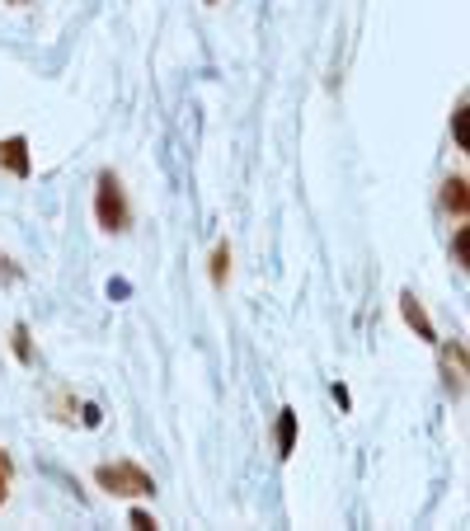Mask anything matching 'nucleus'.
I'll return each instance as SVG.
<instances>
[{
	"label": "nucleus",
	"mask_w": 470,
	"mask_h": 531,
	"mask_svg": "<svg viewBox=\"0 0 470 531\" xmlns=\"http://www.w3.org/2000/svg\"><path fill=\"white\" fill-rule=\"evenodd\" d=\"M452 132H456V151H466V94L456 99L452 109Z\"/></svg>",
	"instance_id": "obj_13"
},
{
	"label": "nucleus",
	"mask_w": 470,
	"mask_h": 531,
	"mask_svg": "<svg viewBox=\"0 0 470 531\" xmlns=\"http://www.w3.org/2000/svg\"><path fill=\"white\" fill-rule=\"evenodd\" d=\"M0 174H10V179H33V151H29V137L24 132H10V137H0Z\"/></svg>",
	"instance_id": "obj_3"
},
{
	"label": "nucleus",
	"mask_w": 470,
	"mask_h": 531,
	"mask_svg": "<svg viewBox=\"0 0 470 531\" xmlns=\"http://www.w3.org/2000/svg\"><path fill=\"white\" fill-rule=\"evenodd\" d=\"M80 423H85V428H99V423H104V414H99V405H85V414H80Z\"/></svg>",
	"instance_id": "obj_17"
},
{
	"label": "nucleus",
	"mask_w": 470,
	"mask_h": 531,
	"mask_svg": "<svg viewBox=\"0 0 470 531\" xmlns=\"http://www.w3.org/2000/svg\"><path fill=\"white\" fill-rule=\"evenodd\" d=\"M24 278H29V273H24L10 254H0V282H5V287H15V282H24Z\"/></svg>",
	"instance_id": "obj_14"
},
{
	"label": "nucleus",
	"mask_w": 470,
	"mask_h": 531,
	"mask_svg": "<svg viewBox=\"0 0 470 531\" xmlns=\"http://www.w3.org/2000/svg\"><path fill=\"white\" fill-rule=\"evenodd\" d=\"M127 527H141V531H151V527H160L156 517L146 513V508H132V513H127Z\"/></svg>",
	"instance_id": "obj_15"
},
{
	"label": "nucleus",
	"mask_w": 470,
	"mask_h": 531,
	"mask_svg": "<svg viewBox=\"0 0 470 531\" xmlns=\"http://www.w3.org/2000/svg\"><path fill=\"white\" fill-rule=\"evenodd\" d=\"M10 485H15V456L0 447V508L10 503Z\"/></svg>",
	"instance_id": "obj_12"
},
{
	"label": "nucleus",
	"mask_w": 470,
	"mask_h": 531,
	"mask_svg": "<svg viewBox=\"0 0 470 531\" xmlns=\"http://www.w3.org/2000/svg\"><path fill=\"white\" fill-rule=\"evenodd\" d=\"M203 5H221V0H203Z\"/></svg>",
	"instance_id": "obj_19"
},
{
	"label": "nucleus",
	"mask_w": 470,
	"mask_h": 531,
	"mask_svg": "<svg viewBox=\"0 0 470 531\" xmlns=\"http://www.w3.org/2000/svg\"><path fill=\"white\" fill-rule=\"evenodd\" d=\"M329 395L339 400V409H353V395H348V386H344V381H334V386H329Z\"/></svg>",
	"instance_id": "obj_16"
},
{
	"label": "nucleus",
	"mask_w": 470,
	"mask_h": 531,
	"mask_svg": "<svg viewBox=\"0 0 470 531\" xmlns=\"http://www.w3.org/2000/svg\"><path fill=\"white\" fill-rule=\"evenodd\" d=\"M466 339H452V344H442V386L452 400H466Z\"/></svg>",
	"instance_id": "obj_4"
},
{
	"label": "nucleus",
	"mask_w": 470,
	"mask_h": 531,
	"mask_svg": "<svg viewBox=\"0 0 470 531\" xmlns=\"http://www.w3.org/2000/svg\"><path fill=\"white\" fill-rule=\"evenodd\" d=\"M94 485L104 489V494H113V499H156V475L141 466V461H132V456H118V461H99L94 466Z\"/></svg>",
	"instance_id": "obj_2"
},
{
	"label": "nucleus",
	"mask_w": 470,
	"mask_h": 531,
	"mask_svg": "<svg viewBox=\"0 0 470 531\" xmlns=\"http://www.w3.org/2000/svg\"><path fill=\"white\" fill-rule=\"evenodd\" d=\"M207 282L212 292H226L231 287V240H217L212 254H207Z\"/></svg>",
	"instance_id": "obj_8"
},
{
	"label": "nucleus",
	"mask_w": 470,
	"mask_h": 531,
	"mask_svg": "<svg viewBox=\"0 0 470 531\" xmlns=\"http://www.w3.org/2000/svg\"><path fill=\"white\" fill-rule=\"evenodd\" d=\"M400 315H405V325L414 329V334H419L423 344H438V325H433V315L423 311V301L414 297V292H400Z\"/></svg>",
	"instance_id": "obj_6"
},
{
	"label": "nucleus",
	"mask_w": 470,
	"mask_h": 531,
	"mask_svg": "<svg viewBox=\"0 0 470 531\" xmlns=\"http://www.w3.org/2000/svg\"><path fill=\"white\" fill-rule=\"evenodd\" d=\"M94 221H99V231H104V235H127V231H132V221H137L123 174L109 170V165L94 174Z\"/></svg>",
	"instance_id": "obj_1"
},
{
	"label": "nucleus",
	"mask_w": 470,
	"mask_h": 531,
	"mask_svg": "<svg viewBox=\"0 0 470 531\" xmlns=\"http://www.w3.org/2000/svg\"><path fill=\"white\" fill-rule=\"evenodd\" d=\"M452 259H456V268H470V226H466V221H456V235H452Z\"/></svg>",
	"instance_id": "obj_10"
},
{
	"label": "nucleus",
	"mask_w": 470,
	"mask_h": 531,
	"mask_svg": "<svg viewBox=\"0 0 470 531\" xmlns=\"http://www.w3.org/2000/svg\"><path fill=\"white\" fill-rule=\"evenodd\" d=\"M52 419H57V423H76V395L66 391V386L52 395Z\"/></svg>",
	"instance_id": "obj_11"
},
{
	"label": "nucleus",
	"mask_w": 470,
	"mask_h": 531,
	"mask_svg": "<svg viewBox=\"0 0 470 531\" xmlns=\"http://www.w3.org/2000/svg\"><path fill=\"white\" fill-rule=\"evenodd\" d=\"M10 353H15L19 367H38V348H33L29 320H15V325H10Z\"/></svg>",
	"instance_id": "obj_9"
},
{
	"label": "nucleus",
	"mask_w": 470,
	"mask_h": 531,
	"mask_svg": "<svg viewBox=\"0 0 470 531\" xmlns=\"http://www.w3.org/2000/svg\"><path fill=\"white\" fill-rule=\"evenodd\" d=\"M10 5H29V0H10Z\"/></svg>",
	"instance_id": "obj_18"
},
{
	"label": "nucleus",
	"mask_w": 470,
	"mask_h": 531,
	"mask_svg": "<svg viewBox=\"0 0 470 531\" xmlns=\"http://www.w3.org/2000/svg\"><path fill=\"white\" fill-rule=\"evenodd\" d=\"M438 203H442V212H447V217L470 221V179H466V174H447V179H442Z\"/></svg>",
	"instance_id": "obj_5"
},
{
	"label": "nucleus",
	"mask_w": 470,
	"mask_h": 531,
	"mask_svg": "<svg viewBox=\"0 0 470 531\" xmlns=\"http://www.w3.org/2000/svg\"><path fill=\"white\" fill-rule=\"evenodd\" d=\"M297 433H301V414L292 405H282L278 423H273V447H278V461H292V452H297Z\"/></svg>",
	"instance_id": "obj_7"
}]
</instances>
